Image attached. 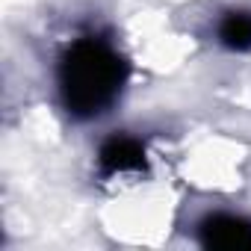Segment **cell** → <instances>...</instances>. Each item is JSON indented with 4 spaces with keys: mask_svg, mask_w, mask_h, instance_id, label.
Returning <instances> with one entry per match:
<instances>
[{
    "mask_svg": "<svg viewBox=\"0 0 251 251\" xmlns=\"http://www.w3.org/2000/svg\"><path fill=\"white\" fill-rule=\"evenodd\" d=\"M124 83L121 56L100 39L74 42L59 65V89L68 112L89 118L103 112Z\"/></svg>",
    "mask_w": 251,
    "mask_h": 251,
    "instance_id": "cell-1",
    "label": "cell"
},
{
    "mask_svg": "<svg viewBox=\"0 0 251 251\" xmlns=\"http://www.w3.org/2000/svg\"><path fill=\"white\" fill-rule=\"evenodd\" d=\"M201 242L222 251L251 248V225L236 216H213L201 225Z\"/></svg>",
    "mask_w": 251,
    "mask_h": 251,
    "instance_id": "cell-2",
    "label": "cell"
},
{
    "mask_svg": "<svg viewBox=\"0 0 251 251\" xmlns=\"http://www.w3.org/2000/svg\"><path fill=\"white\" fill-rule=\"evenodd\" d=\"M100 169L106 175H118V172H139L145 169V148L136 139L127 136H115L100 148Z\"/></svg>",
    "mask_w": 251,
    "mask_h": 251,
    "instance_id": "cell-3",
    "label": "cell"
},
{
    "mask_svg": "<svg viewBox=\"0 0 251 251\" xmlns=\"http://www.w3.org/2000/svg\"><path fill=\"white\" fill-rule=\"evenodd\" d=\"M219 39L230 50H248L251 48V15L248 12H230L219 27Z\"/></svg>",
    "mask_w": 251,
    "mask_h": 251,
    "instance_id": "cell-4",
    "label": "cell"
}]
</instances>
